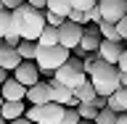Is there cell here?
Wrapping results in <instances>:
<instances>
[{"label": "cell", "mask_w": 127, "mask_h": 124, "mask_svg": "<svg viewBox=\"0 0 127 124\" xmlns=\"http://www.w3.org/2000/svg\"><path fill=\"white\" fill-rule=\"evenodd\" d=\"M27 111H24V100H3L0 103V116L5 122H13V119H21Z\"/></svg>", "instance_id": "obj_14"}, {"label": "cell", "mask_w": 127, "mask_h": 124, "mask_svg": "<svg viewBox=\"0 0 127 124\" xmlns=\"http://www.w3.org/2000/svg\"><path fill=\"white\" fill-rule=\"evenodd\" d=\"M48 85H50V103H58L64 108H77V98H74V93H71L69 87L58 85L53 79H48Z\"/></svg>", "instance_id": "obj_9"}, {"label": "cell", "mask_w": 127, "mask_h": 124, "mask_svg": "<svg viewBox=\"0 0 127 124\" xmlns=\"http://www.w3.org/2000/svg\"><path fill=\"white\" fill-rule=\"evenodd\" d=\"M125 53H127V45H125Z\"/></svg>", "instance_id": "obj_42"}, {"label": "cell", "mask_w": 127, "mask_h": 124, "mask_svg": "<svg viewBox=\"0 0 127 124\" xmlns=\"http://www.w3.org/2000/svg\"><path fill=\"white\" fill-rule=\"evenodd\" d=\"M122 53H125V42H109V40H101V48H98L101 61L117 66V61L122 58Z\"/></svg>", "instance_id": "obj_10"}, {"label": "cell", "mask_w": 127, "mask_h": 124, "mask_svg": "<svg viewBox=\"0 0 127 124\" xmlns=\"http://www.w3.org/2000/svg\"><path fill=\"white\" fill-rule=\"evenodd\" d=\"M114 26H117V32H119V40H122V42H127V13L122 16Z\"/></svg>", "instance_id": "obj_29"}, {"label": "cell", "mask_w": 127, "mask_h": 124, "mask_svg": "<svg viewBox=\"0 0 127 124\" xmlns=\"http://www.w3.org/2000/svg\"><path fill=\"white\" fill-rule=\"evenodd\" d=\"M117 71L119 74H127V53H122V58L117 61Z\"/></svg>", "instance_id": "obj_33"}, {"label": "cell", "mask_w": 127, "mask_h": 124, "mask_svg": "<svg viewBox=\"0 0 127 124\" xmlns=\"http://www.w3.org/2000/svg\"><path fill=\"white\" fill-rule=\"evenodd\" d=\"M106 108H111L114 114H125V111H127V90H125V87H119L114 95L106 98Z\"/></svg>", "instance_id": "obj_16"}, {"label": "cell", "mask_w": 127, "mask_h": 124, "mask_svg": "<svg viewBox=\"0 0 127 124\" xmlns=\"http://www.w3.org/2000/svg\"><path fill=\"white\" fill-rule=\"evenodd\" d=\"M8 124H32L27 116H21V119H13V122H8Z\"/></svg>", "instance_id": "obj_36"}, {"label": "cell", "mask_w": 127, "mask_h": 124, "mask_svg": "<svg viewBox=\"0 0 127 124\" xmlns=\"http://www.w3.org/2000/svg\"><path fill=\"white\" fill-rule=\"evenodd\" d=\"M98 34H101V40H109V42H122L117 26L109 24V21H101V24H98Z\"/></svg>", "instance_id": "obj_20"}, {"label": "cell", "mask_w": 127, "mask_h": 124, "mask_svg": "<svg viewBox=\"0 0 127 124\" xmlns=\"http://www.w3.org/2000/svg\"><path fill=\"white\" fill-rule=\"evenodd\" d=\"M24 100H29L32 106H45V103H50V85L40 79L37 85H32L29 90H27V98H24Z\"/></svg>", "instance_id": "obj_12"}, {"label": "cell", "mask_w": 127, "mask_h": 124, "mask_svg": "<svg viewBox=\"0 0 127 124\" xmlns=\"http://www.w3.org/2000/svg\"><path fill=\"white\" fill-rule=\"evenodd\" d=\"M0 11H5V8H3V0H0Z\"/></svg>", "instance_id": "obj_40"}, {"label": "cell", "mask_w": 127, "mask_h": 124, "mask_svg": "<svg viewBox=\"0 0 127 124\" xmlns=\"http://www.w3.org/2000/svg\"><path fill=\"white\" fill-rule=\"evenodd\" d=\"M19 63H21V58H19V53H16L13 48L0 45V69L3 71H13Z\"/></svg>", "instance_id": "obj_15"}, {"label": "cell", "mask_w": 127, "mask_h": 124, "mask_svg": "<svg viewBox=\"0 0 127 124\" xmlns=\"http://www.w3.org/2000/svg\"><path fill=\"white\" fill-rule=\"evenodd\" d=\"M101 48V34L95 24H87V29H82V40H79V50L82 53H98Z\"/></svg>", "instance_id": "obj_11"}, {"label": "cell", "mask_w": 127, "mask_h": 124, "mask_svg": "<svg viewBox=\"0 0 127 124\" xmlns=\"http://www.w3.org/2000/svg\"><path fill=\"white\" fill-rule=\"evenodd\" d=\"M37 45H40V48H50V45H58V29H56V26H48V24H45L42 34L37 37Z\"/></svg>", "instance_id": "obj_18"}, {"label": "cell", "mask_w": 127, "mask_h": 124, "mask_svg": "<svg viewBox=\"0 0 127 124\" xmlns=\"http://www.w3.org/2000/svg\"><path fill=\"white\" fill-rule=\"evenodd\" d=\"M117 116L119 114H114L111 108H103V111H98V116H95L93 124H117Z\"/></svg>", "instance_id": "obj_24"}, {"label": "cell", "mask_w": 127, "mask_h": 124, "mask_svg": "<svg viewBox=\"0 0 127 124\" xmlns=\"http://www.w3.org/2000/svg\"><path fill=\"white\" fill-rule=\"evenodd\" d=\"M45 11H50V13H58V16H69V11H71V3L69 0H48L45 3Z\"/></svg>", "instance_id": "obj_19"}, {"label": "cell", "mask_w": 127, "mask_h": 124, "mask_svg": "<svg viewBox=\"0 0 127 124\" xmlns=\"http://www.w3.org/2000/svg\"><path fill=\"white\" fill-rule=\"evenodd\" d=\"M66 19H69V21H74V24H79V26L90 24V21H87V13H85V11H74V8L69 11V16H66Z\"/></svg>", "instance_id": "obj_26"}, {"label": "cell", "mask_w": 127, "mask_h": 124, "mask_svg": "<svg viewBox=\"0 0 127 124\" xmlns=\"http://www.w3.org/2000/svg\"><path fill=\"white\" fill-rule=\"evenodd\" d=\"M13 34V19H11V11H0V40Z\"/></svg>", "instance_id": "obj_23"}, {"label": "cell", "mask_w": 127, "mask_h": 124, "mask_svg": "<svg viewBox=\"0 0 127 124\" xmlns=\"http://www.w3.org/2000/svg\"><path fill=\"white\" fill-rule=\"evenodd\" d=\"M74 98H77V103H82V100H85V103H93L95 100V87L90 85V79H85V82L74 90Z\"/></svg>", "instance_id": "obj_17"}, {"label": "cell", "mask_w": 127, "mask_h": 124, "mask_svg": "<svg viewBox=\"0 0 127 124\" xmlns=\"http://www.w3.org/2000/svg\"><path fill=\"white\" fill-rule=\"evenodd\" d=\"M24 116L29 119L32 124H61L64 116V106L58 103H45V106H32Z\"/></svg>", "instance_id": "obj_5"}, {"label": "cell", "mask_w": 127, "mask_h": 124, "mask_svg": "<svg viewBox=\"0 0 127 124\" xmlns=\"http://www.w3.org/2000/svg\"><path fill=\"white\" fill-rule=\"evenodd\" d=\"M79 124H93V122H79Z\"/></svg>", "instance_id": "obj_41"}, {"label": "cell", "mask_w": 127, "mask_h": 124, "mask_svg": "<svg viewBox=\"0 0 127 124\" xmlns=\"http://www.w3.org/2000/svg\"><path fill=\"white\" fill-rule=\"evenodd\" d=\"M0 103H3V100H0Z\"/></svg>", "instance_id": "obj_44"}, {"label": "cell", "mask_w": 127, "mask_h": 124, "mask_svg": "<svg viewBox=\"0 0 127 124\" xmlns=\"http://www.w3.org/2000/svg\"><path fill=\"white\" fill-rule=\"evenodd\" d=\"M85 79H87V74L82 71V58H69L61 69L53 71V82H58V85H64V87H69L71 93H74V90H77Z\"/></svg>", "instance_id": "obj_4"}, {"label": "cell", "mask_w": 127, "mask_h": 124, "mask_svg": "<svg viewBox=\"0 0 127 124\" xmlns=\"http://www.w3.org/2000/svg\"><path fill=\"white\" fill-rule=\"evenodd\" d=\"M27 98V87L19 85L16 79H5L0 85V100H24Z\"/></svg>", "instance_id": "obj_13"}, {"label": "cell", "mask_w": 127, "mask_h": 124, "mask_svg": "<svg viewBox=\"0 0 127 124\" xmlns=\"http://www.w3.org/2000/svg\"><path fill=\"white\" fill-rule=\"evenodd\" d=\"M69 3H71L74 11H85V13H87L93 5H98V0H69Z\"/></svg>", "instance_id": "obj_27"}, {"label": "cell", "mask_w": 127, "mask_h": 124, "mask_svg": "<svg viewBox=\"0 0 127 124\" xmlns=\"http://www.w3.org/2000/svg\"><path fill=\"white\" fill-rule=\"evenodd\" d=\"M19 42H21V37H19L16 32H13V34H8V37H3V45H5V48H13V50L19 48Z\"/></svg>", "instance_id": "obj_31"}, {"label": "cell", "mask_w": 127, "mask_h": 124, "mask_svg": "<svg viewBox=\"0 0 127 124\" xmlns=\"http://www.w3.org/2000/svg\"><path fill=\"white\" fill-rule=\"evenodd\" d=\"M0 124H8V122H5V119H3V116H0Z\"/></svg>", "instance_id": "obj_39"}, {"label": "cell", "mask_w": 127, "mask_h": 124, "mask_svg": "<svg viewBox=\"0 0 127 124\" xmlns=\"http://www.w3.org/2000/svg\"><path fill=\"white\" fill-rule=\"evenodd\" d=\"M87 79H90V85L95 87V95H103V98H109L119 90V71L117 66H111L106 61H98L93 63V69L87 71Z\"/></svg>", "instance_id": "obj_2"}, {"label": "cell", "mask_w": 127, "mask_h": 124, "mask_svg": "<svg viewBox=\"0 0 127 124\" xmlns=\"http://www.w3.org/2000/svg\"><path fill=\"white\" fill-rule=\"evenodd\" d=\"M16 53H19V58H21V61H34L37 42H27V40H21V42H19V48H16Z\"/></svg>", "instance_id": "obj_21"}, {"label": "cell", "mask_w": 127, "mask_h": 124, "mask_svg": "<svg viewBox=\"0 0 127 124\" xmlns=\"http://www.w3.org/2000/svg\"><path fill=\"white\" fill-rule=\"evenodd\" d=\"M42 13H45V24H48V26H56V29H58V26H61L64 21H66L64 16H58V13H50V11H42Z\"/></svg>", "instance_id": "obj_28"}, {"label": "cell", "mask_w": 127, "mask_h": 124, "mask_svg": "<svg viewBox=\"0 0 127 124\" xmlns=\"http://www.w3.org/2000/svg\"><path fill=\"white\" fill-rule=\"evenodd\" d=\"M79 40H82V26L66 19V21L58 26V45L66 48V50L71 53V50H77V48H79Z\"/></svg>", "instance_id": "obj_6"}, {"label": "cell", "mask_w": 127, "mask_h": 124, "mask_svg": "<svg viewBox=\"0 0 127 124\" xmlns=\"http://www.w3.org/2000/svg\"><path fill=\"white\" fill-rule=\"evenodd\" d=\"M5 79H8V71H3V69H0V85H3Z\"/></svg>", "instance_id": "obj_38"}, {"label": "cell", "mask_w": 127, "mask_h": 124, "mask_svg": "<svg viewBox=\"0 0 127 124\" xmlns=\"http://www.w3.org/2000/svg\"><path fill=\"white\" fill-rule=\"evenodd\" d=\"M0 45H3V40H0Z\"/></svg>", "instance_id": "obj_43"}, {"label": "cell", "mask_w": 127, "mask_h": 124, "mask_svg": "<svg viewBox=\"0 0 127 124\" xmlns=\"http://www.w3.org/2000/svg\"><path fill=\"white\" fill-rule=\"evenodd\" d=\"M45 3H48V0H27V5L37 8V11H45Z\"/></svg>", "instance_id": "obj_35"}, {"label": "cell", "mask_w": 127, "mask_h": 124, "mask_svg": "<svg viewBox=\"0 0 127 124\" xmlns=\"http://www.w3.org/2000/svg\"><path fill=\"white\" fill-rule=\"evenodd\" d=\"M13 79L29 90L32 85H37V82H40V69H37L32 61H21V63L13 69Z\"/></svg>", "instance_id": "obj_8"}, {"label": "cell", "mask_w": 127, "mask_h": 124, "mask_svg": "<svg viewBox=\"0 0 127 124\" xmlns=\"http://www.w3.org/2000/svg\"><path fill=\"white\" fill-rule=\"evenodd\" d=\"M117 124H127V111H125V114H119V116H117Z\"/></svg>", "instance_id": "obj_37"}, {"label": "cell", "mask_w": 127, "mask_h": 124, "mask_svg": "<svg viewBox=\"0 0 127 124\" xmlns=\"http://www.w3.org/2000/svg\"><path fill=\"white\" fill-rule=\"evenodd\" d=\"M69 58H71L69 50H66V48H61V45H50V48H40V45H37V53H34V66L40 69V74H53V71L61 69Z\"/></svg>", "instance_id": "obj_3"}, {"label": "cell", "mask_w": 127, "mask_h": 124, "mask_svg": "<svg viewBox=\"0 0 127 124\" xmlns=\"http://www.w3.org/2000/svg\"><path fill=\"white\" fill-rule=\"evenodd\" d=\"M77 114H79V119L82 122H95V116H98V111H95V106L93 103H77Z\"/></svg>", "instance_id": "obj_22"}, {"label": "cell", "mask_w": 127, "mask_h": 124, "mask_svg": "<svg viewBox=\"0 0 127 124\" xmlns=\"http://www.w3.org/2000/svg\"><path fill=\"white\" fill-rule=\"evenodd\" d=\"M93 106H95V111H103V108H106V98H103V95H95Z\"/></svg>", "instance_id": "obj_34"}, {"label": "cell", "mask_w": 127, "mask_h": 124, "mask_svg": "<svg viewBox=\"0 0 127 124\" xmlns=\"http://www.w3.org/2000/svg\"><path fill=\"white\" fill-rule=\"evenodd\" d=\"M82 119H79L77 108H64V116H61V124H79Z\"/></svg>", "instance_id": "obj_25"}, {"label": "cell", "mask_w": 127, "mask_h": 124, "mask_svg": "<svg viewBox=\"0 0 127 124\" xmlns=\"http://www.w3.org/2000/svg\"><path fill=\"white\" fill-rule=\"evenodd\" d=\"M24 3H27V0H3V8H5V11H16V8L24 5Z\"/></svg>", "instance_id": "obj_32"}, {"label": "cell", "mask_w": 127, "mask_h": 124, "mask_svg": "<svg viewBox=\"0 0 127 124\" xmlns=\"http://www.w3.org/2000/svg\"><path fill=\"white\" fill-rule=\"evenodd\" d=\"M11 19H13V32L27 42H37V37L45 29V13L27 5V3L19 5L16 11H11Z\"/></svg>", "instance_id": "obj_1"}, {"label": "cell", "mask_w": 127, "mask_h": 124, "mask_svg": "<svg viewBox=\"0 0 127 124\" xmlns=\"http://www.w3.org/2000/svg\"><path fill=\"white\" fill-rule=\"evenodd\" d=\"M98 11H101L103 21L117 24L119 19L127 13V3H125V0H98Z\"/></svg>", "instance_id": "obj_7"}, {"label": "cell", "mask_w": 127, "mask_h": 124, "mask_svg": "<svg viewBox=\"0 0 127 124\" xmlns=\"http://www.w3.org/2000/svg\"><path fill=\"white\" fill-rule=\"evenodd\" d=\"M87 21H90V24H95V26L103 21V19H101V11H98V5H93L90 11H87Z\"/></svg>", "instance_id": "obj_30"}]
</instances>
